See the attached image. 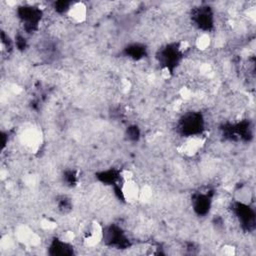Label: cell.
Here are the masks:
<instances>
[{
  "label": "cell",
  "mask_w": 256,
  "mask_h": 256,
  "mask_svg": "<svg viewBox=\"0 0 256 256\" xmlns=\"http://www.w3.org/2000/svg\"><path fill=\"white\" fill-rule=\"evenodd\" d=\"M235 250H236V248L234 246L229 245V244H226V245H224L222 247V251L226 255H234L235 254Z\"/></svg>",
  "instance_id": "6"
},
{
  "label": "cell",
  "mask_w": 256,
  "mask_h": 256,
  "mask_svg": "<svg viewBox=\"0 0 256 256\" xmlns=\"http://www.w3.org/2000/svg\"><path fill=\"white\" fill-rule=\"evenodd\" d=\"M66 16L74 24H81L88 18V7L84 2H72Z\"/></svg>",
  "instance_id": "2"
},
{
  "label": "cell",
  "mask_w": 256,
  "mask_h": 256,
  "mask_svg": "<svg viewBox=\"0 0 256 256\" xmlns=\"http://www.w3.org/2000/svg\"><path fill=\"white\" fill-rule=\"evenodd\" d=\"M20 141L25 147L31 150H36L41 142V135L36 129L28 128L22 132L20 136Z\"/></svg>",
  "instance_id": "3"
},
{
  "label": "cell",
  "mask_w": 256,
  "mask_h": 256,
  "mask_svg": "<svg viewBox=\"0 0 256 256\" xmlns=\"http://www.w3.org/2000/svg\"><path fill=\"white\" fill-rule=\"evenodd\" d=\"M213 40L211 38V36L207 34V33H201L199 34L194 41V45L195 47L200 51V52H204L206 51L209 47H210L211 44H212Z\"/></svg>",
  "instance_id": "4"
},
{
  "label": "cell",
  "mask_w": 256,
  "mask_h": 256,
  "mask_svg": "<svg viewBox=\"0 0 256 256\" xmlns=\"http://www.w3.org/2000/svg\"><path fill=\"white\" fill-rule=\"evenodd\" d=\"M120 192L123 200L127 204H134L139 201V194H140V187L134 179L122 181Z\"/></svg>",
  "instance_id": "1"
},
{
  "label": "cell",
  "mask_w": 256,
  "mask_h": 256,
  "mask_svg": "<svg viewBox=\"0 0 256 256\" xmlns=\"http://www.w3.org/2000/svg\"><path fill=\"white\" fill-rule=\"evenodd\" d=\"M40 227L46 231H52L57 227V224L49 218H43L40 221Z\"/></svg>",
  "instance_id": "5"
}]
</instances>
